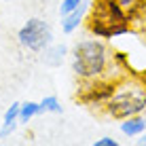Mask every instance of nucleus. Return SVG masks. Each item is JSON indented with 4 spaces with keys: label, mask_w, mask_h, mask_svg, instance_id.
I'll return each instance as SVG.
<instances>
[{
    "label": "nucleus",
    "mask_w": 146,
    "mask_h": 146,
    "mask_svg": "<svg viewBox=\"0 0 146 146\" xmlns=\"http://www.w3.org/2000/svg\"><path fill=\"white\" fill-rule=\"evenodd\" d=\"M121 2V7L125 9L129 15H131V19H133V26H138V21H140V17H142V13H144V7H146V0H119Z\"/></svg>",
    "instance_id": "11"
},
{
    "label": "nucleus",
    "mask_w": 146,
    "mask_h": 146,
    "mask_svg": "<svg viewBox=\"0 0 146 146\" xmlns=\"http://www.w3.org/2000/svg\"><path fill=\"white\" fill-rule=\"evenodd\" d=\"M89 7H91V0H85V2L80 4L78 9H74L72 13L62 15V17H59V28H62V34L72 36L74 32H78V30L85 26V19H87Z\"/></svg>",
    "instance_id": "6"
},
{
    "label": "nucleus",
    "mask_w": 146,
    "mask_h": 146,
    "mask_svg": "<svg viewBox=\"0 0 146 146\" xmlns=\"http://www.w3.org/2000/svg\"><path fill=\"white\" fill-rule=\"evenodd\" d=\"M19 125H21V123H19V102H13L11 106L7 108L4 117H2V125H0V140L11 138V135L17 131Z\"/></svg>",
    "instance_id": "9"
},
{
    "label": "nucleus",
    "mask_w": 146,
    "mask_h": 146,
    "mask_svg": "<svg viewBox=\"0 0 146 146\" xmlns=\"http://www.w3.org/2000/svg\"><path fill=\"white\" fill-rule=\"evenodd\" d=\"M119 131L125 138L135 140L138 135H142L146 131V114H135V117L119 121Z\"/></svg>",
    "instance_id": "8"
},
{
    "label": "nucleus",
    "mask_w": 146,
    "mask_h": 146,
    "mask_svg": "<svg viewBox=\"0 0 146 146\" xmlns=\"http://www.w3.org/2000/svg\"><path fill=\"white\" fill-rule=\"evenodd\" d=\"M40 110H42V114H62L64 108L57 95H44L40 100Z\"/></svg>",
    "instance_id": "12"
},
{
    "label": "nucleus",
    "mask_w": 146,
    "mask_h": 146,
    "mask_svg": "<svg viewBox=\"0 0 146 146\" xmlns=\"http://www.w3.org/2000/svg\"><path fill=\"white\" fill-rule=\"evenodd\" d=\"M85 28L91 36L108 42L135 32L131 15L121 7L119 0H91Z\"/></svg>",
    "instance_id": "2"
},
{
    "label": "nucleus",
    "mask_w": 146,
    "mask_h": 146,
    "mask_svg": "<svg viewBox=\"0 0 146 146\" xmlns=\"http://www.w3.org/2000/svg\"><path fill=\"white\" fill-rule=\"evenodd\" d=\"M135 144H138V146H146V131H144L142 135H138V138H135Z\"/></svg>",
    "instance_id": "15"
},
{
    "label": "nucleus",
    "mask_w": 146,
    "mask_h": 146,
    "mask_svg": "<svg viewBox=\"0 0 146 146\" xmlns=\"http://www.w3.org/2000/svg\"><path fill=\"white\" fill-rule=\"evenodd\" d=\"M38 114H42L40 110V102H32V100H26V102H19V123L28 125L32 119H36Z\"/></svg>",
    "instance_id": "10"
},
{
    "label": "nucleus",
    "mask_w": 146,
    "mask_h": 146,
    "mask_svg": "<svg viewBox=\"0 0 146 146\" xmlns=\"http://www.w3.org/2000/svg\"><path fill=\"white\" fill-rule=\"evenodd\" d=\"M138 26H142V28H144V32H146V7H144V13H142V17H140Z\"/></svg>",
    "instance_id": "16"
},
{
    "label": "nucleus",
    "mask_w": 146,
    "mask_h": 146,
    "mask_svg": "<svg viewBox=\"0 0 146 146\" xmlns=\"http://www.w3.org/2000/svg\"><path fill=\"white\" fill-rule=\"evenodd\" d=\"M104 114L112 121H123L135 114H146V87L138 76L119 78L112 95L104 104Z\"/></svg>",
    "instance_id": "3"
},
{
    "label": "nucleus",
    "mask_w": 146,
    "mask_h": 146,
    "mask_svg": "<svg viewBox=\"0 0 146 146\" xmlns=\"http://www.w3.org/2000/svg\"><path fill=\"white\" fill-rule=\"evenodd\" d=\"M2 2H13V0H2Z\"/></svg>",
    "instance_id": "18"
},
{
    "label": "nucleus",
    "mask_w": 146,
    "mask_h": 146,
    "mask_svg": "<svg viewBox=\"0 0 146 146\" xmlns=\"http://www.w3.org/2000/svg\"><path fill=\"white\" fill-rule=\"evenodd\" d=\"M42 64L44 66H49V68H62V64L68 59V55H70V49L66 47V44H59V42H53L49 44L47 49H44L42 53Z\"/></svg>",
    "instance_id": "7"
},
{
    "label": "nucleus",
    "mask_w": 146,
    "mask_h": 146,
    "mask_svg": "<svg viewBox=\"0 0 146 146\" xmlns=\"http://www.w3.org/2000/svg\"><path fill=\"white\" fill-rule=\"evenodd\" d=\"M83 2H85V0H62V2H59V17L72 13L74 9H78Z\"/></svg>",
    "instance_id": "13"
},
{
    "label": "nucleus",
    "mask_w": 146,
    "mask_h": 146,
    "mask_svg": "<svg viewBox=\"0 0 146 146\" xmlns=\"http://www.w3.org/2000/svg\"><path fill=\"white\" fill-rule=\"evenodd\" d=\"M17 42L30 53H42L53 42V28L42 17H30L17 30Z\"/></svg>",
    "instance_id": "4"
},
{
    "label": "nucleus",
    "mask_w": 146,
    "mask_h": 146,
    "mask_svg": "<svg viewBox=\"0 0 146 146\" xmlns=\"http://www.w3.org/2000/svg\"><path fill=\"white\" fill-rule=\"evenodd\" d=\"M135 76H138L140 80H142V83H144V87H146V70H142V72H138Z\"/></svg>",
    "instance_id": "17"
},
{
    "label": "nucleus",
    "mask_w": 146,
    "mask_h": 146,
    "mask_svg": "<svg viewBox=\"0 0 146 146\" xmlns=\"http://www.w3.org/2000/svg\"><path fill=\"white\" fill-rule=\"evenodd\" d=\"M117 83H119V78H100V80H91V83H80L76 98L87 108H100L102 110L106 100L112 95Z\"/></svg>",
    "instance_id": "5"
},
{
    "label": "nucleus",
    "mask_w": 146,
    "mask_h": 146,
    "mask_svg": "<svg viewBox=\"0 0 146 146\" xmlns=\"http://www.w3.org/2000/svg\"><path fill=\"white\" fill-rule=\"evenodd\" d=\"M93 146H119V140H114L112 135H104V138L95 140Z\"/></svg>",
    "instance_id": "14"
},
{
    "label": "nucleus",
    "mask_w": 146,
    "mask_h": 146,
    "mask_svg": "<svg viewBox=\"0 0 146 146\" xmlns=\"http://www.w3.org/2000/svg\"><path fill=\"white\" fill-rule=\"evenodd\" d=\"M70 70L78 83H91L100 78H123L114 68L112 49L108 40L95 38L89 34L70 47Z\"/></svg>",
    "instance_id": "1"
}]
</instances>
